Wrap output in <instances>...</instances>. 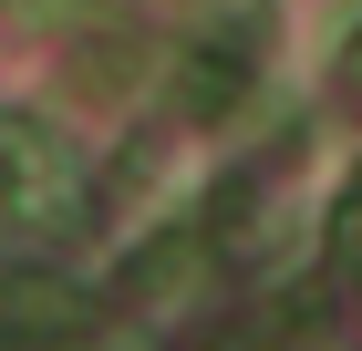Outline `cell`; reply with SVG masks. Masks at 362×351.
Segmentation results:
<instances>
[{
    "instance_id": "2",
    "label": "cell",
    "mask_w": 362,
    "mask_h": 351,
    "mask_svg": "<svg viewBox=\"0 0 362 351\" xmlns=\"http://www.w3.org/2000/svg\"><path fill=\"white\" fill-rule=\"evenodd\" d=\"M0 299H11V331H52V341H62V331H83V290H73V279H42V269H21Z\"/></svg>"
},
{
    "instance_id": "3",
    "label": "cell",
    "mask_w": 362,
    "mask_h": 351,
    "mask_svg": "<svg viewBox=\"0 0 362 351\" xmlns=\"http://www.w3.org/2000/svg\"><path fill=\"white\" fill-rule=\"evenodd\" d=\"M341 269H352V279H362V186H352V196H341Z\"/></svg>"
},
{
    "instance_id": "1",
    "label": "cell",
    "mask_w": 362,
    "mask_h": 351,
    "mask_svg": "<svg viewBox=\"0 0 362 351\" xmlns=\"http://www.w3.org/2000/svg\"><path fill=\"white\" fill-rule=\"evenodd\" d=\"M0 207L21 227H42V238L83 227V155L52 124H31V114H0Z\"/></svg>"
}]
</instances>
